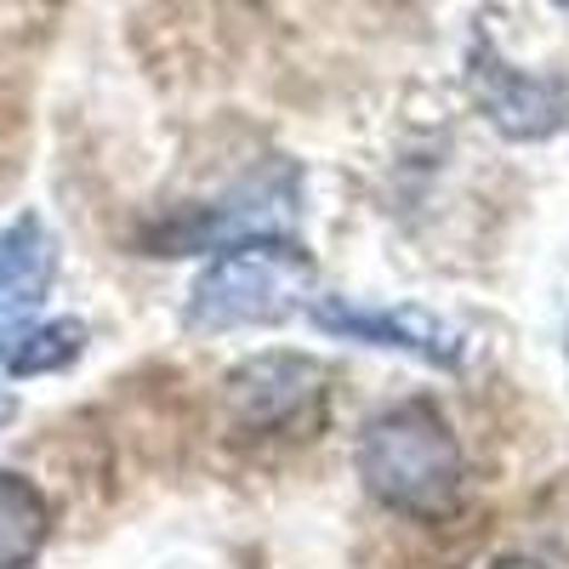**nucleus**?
Here are the masks:
<instances>
[{"label": "nucleus", "instance_id": "obj_7", "mask_svg": "<svg viewBox=\"0 0 569 569\" xmlns=\"http://www.w3.org/2000/svg\"><path fill=\"white\" fill-rule=\"evenodd\" d=\"M46 273H52V246H46L40 217H18L12 228H0V297L46 291Z\"/></svg>", "mask_w": 569, "mask_h": 569}, {"label": "nucleus", "instance_id": "obj_11", "mask_svg": "<svg viewBox=\"0 0 569 569\" xmlns=\"http://www.w3.org/2000/svg\"><path fill=\"white\" fill-rule=\"evenodd\" d=\"M558 7H563V12H569V0H558Z\"/></svg>", "mask_w": 569, "mask_h": 569}, {"label": "nucleus", "instance_id": "obj_4", "mask_svg": "<svg viewBox=\"0 0 569 569\" xmlns=\"http://www.w3.org/2000/svg\"><path fill=\"white\" fill-rule=\"evenodd\" d=\"M313 319L325 330H337L348 342H370V348H399L416 353L427 365H461V330L445 325L439 313H421V308H365V302H313Z\"/></svg>", "mask_w": 569, "mask_h": 569}, {"label": "nucleus", "instance_id": "obj_3", "mask_svg": "<svg viewBox=\"0 0 569 569\" xmlns=\"http://www.w3.org/2000/svg\"><path fill=\"white\" fill-rule=\"evenodd\" d=\"M325 399V370L302 353H257L222 382L228 421L240 433H291Z\"/></svg>", "mask_w": 569, "mask_h": 569}, {"label": "nucleus", "instance_id": "obj_2", "mask_svg": "<svg viewBox=\"0 0 569 569\" xmlns=\"http://www.w3.org/2000/svg\"><path fill=\"white\" fill-rule=\"evenodd\" d=\"M313 284V257L291 240H233L194 284L188 297V325L194 330H251V325H279L291 319Z\"/></svg>", "mask_w": 569, "mask_h": 569}, {"label": "nucleus", "instance_id": "obj_1", "mask_svg": "<svg viewBox=\"0 0 569 569\" xmlns=\"http://www.w3.org/2000/svg\"><path fill=\"white\" fill-rule=\"evenodd\" d=\"M353 467L382 507H393L405 518H427V525L450 518L461 501V485H467L461 445L450 433V421L439 416V405H427V399L376 410L359 433Z\"/></svg>", "mask_w": 569, "mask_h": 569}, {"label": "nucleus", "instance_id": "obj_5", "mask_svg": "<svg viewBox=\"0 0 569 569\" xmlns=\"http://www.w3.org/2000/svg\"><path fill=\"white\" fill-rule=\"evenodd\" d=\"M479 98H485V114L507 137H552L569 120V91L558 80L507 69L496 58H485V69H479Z\"/></svg>", "mask_w": 569, "mask_h": 569}, {"label": "nucleus", "instance_id": "obj_10", "mask_svg": "<svg viewBox=\"0 0 569 569\" xmlns=\"http://www.w3.org/2000/svg\"><path fill=\"white\" fill-rule=\"evenodd\" d=\"M7 416H12V399H7V393H0V421H7Z\"/></svg>", "mask_w": 569, "mask_h": 569}, {"label": "nucleus", "instance_id": "obj_8", "mask_svg": "<svg viewBox=\"0 0 569 569\" xmlns=\"http://www.w3.org/2000/svg\"><path fill=\"white\" fill-rule=\"evenodd\" d=\"M80 348H86V325L58 319V325L23 330L18 348L7 353V365H12V376H46V370H58V365L80 359Z\"/></svg>", "mask_w": 569, "mask_h": 569}, {"label": "nucleus", "instance_id": "obj_6", "mask_svg": "<svg viewBox=\"0 0 569 569\" xmlns=\"http://www.w3.org/2000/svg\"><path fill=\"white\" fill-rule=\"evenodd\" d=\"M52 536V507L23 479L0 467V569H29Z\"/></svg>", "mask_w": 569, "mask_h": 569}, {"label": "nucleus", "instance_id": "obj_9", "mask_svg": "<svg viewBox=\"0 0 569 569\" xmlns=\"http://www.w3.org/2000/svg\"><path fill=\"white\" fill-rule=\"evenodd\" d=\"M490 569H547V563H536V558H501V563H490Z\"/></svg>", "mask_w": 569, "mask_h": 569}]
</instances>
